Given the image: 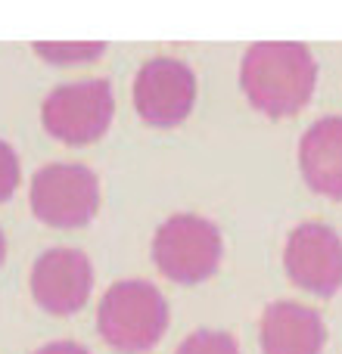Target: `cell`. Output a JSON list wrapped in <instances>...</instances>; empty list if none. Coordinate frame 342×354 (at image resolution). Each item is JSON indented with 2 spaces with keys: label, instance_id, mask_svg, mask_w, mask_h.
Returning a JSON list of instances; mask_svg holds the SVG:
<instances>
[{
  "label": "cell",
  "instance_id": "6da1fadb",
  "mask_svg": "<svg viewBox=\"0 0 342 354\" xmlns=\"http://www.w3.org/2000/svg\"><path fill=\"white\" fill-rule=\"evenodd\" d=\"M240 81L258 112L271 118H287L312 100L318 66L305 44L264 41L246 50Z\"/></svg>",
  "mask_w": 342,
  "mask_h": 354
},
{
  "label": "cell",
  "instance_id": "7a4b0ae2",
  "mask_svg": "<svg viewBox=\"0 0 342 354\" xmlns=\"http://www.w3.org/2000/svg\"><path fill=\"white\" fill-rule=\"evenodd\" d=\"M100 336L122 354H143L156 348L168 326V305L147 280H122L106 289L100 301Z\"/></svg>",
  "mask_w": 342,
  "mask_h": 354
},
{
  "label": "cell",
  "instance_id": "3957f363",
  "mask_svg": "<svg viewBox=\"0 0 342 354\" xmlns=\"http://www.w3.org/2000/svg\"><path fill=\"white\" fill-rule=\"evenodd\" d=\"M153 261L174 283H199L221 264V230L199 214H174L156 230Z\"/></svg>",
  "mask_w": 342,
  "mask_h": 354
},
{
  "label": "cell",
  "instance_id": "277c9868",
  "mask_svg": "<svg viewBox=\"0 0 342 354\" xmlns=\"http://www.w3.org/2000/svg\"><path fill=\"white\" fill-rule=\"evenodd\" d=\"M116 112V97L112 84L106 78L75 81V84H60L47 100H44V128L56 140L69 147H84L106 134Z\"/></svg>",
  "mask_w": 342,
  "mask_h": 354
},
{
  "label": "cell",
  "instance_id": "5b68a950",
  "mask_svg": "<svg viewBox=\"0 0 342 354\" xmlns=\"http://www.w3.org/2000/svg\"><path fill=\"white\" fill-rule=\"evenodd\" d=\"M100 208V180L91 168L53 162L31 177V212L50 227H84Z\"/></svg>",
  "mask_w": 342,
  "mask_h": 354
},
{
  "label": "cell",
  "instance_id": "8992f818",
  "mask_svg": "<svg viewBox=\"0 0 342 354\" xmlns=\"http://www.w3.org/2000/svg\"><path fill=\"white\" fill-rule=\"evenodd\" d=\"M196 103V75L171 56L150 59L137 72L134 106L137 115L156 128H174L190 115Z\"/></svg>",
  "mask_w": 342,
  "mask_h": 354
},
{
  "label": "cell",
  "instance_id": "52a82bcc",
  "mask_svg": "<svg viewBox=\"0 0 342 354\" xmlns=\"http://www.w3.org/2000/svg\"><path fill=\"white\" fill-rule=\"evenodd\" d=\"M289 280L299 289L330 299L342 286V239L327 224H299L287 239L283 252Z\"/></svg>",
  "mask_w": 342,
  "mask_h": 354
},
{
  "label": "cell",
  "instance_id": "ba28073f",
  "mask_svg": "<svg viewBox=\"0 0 342 354\" xmlns=\"http://www.w3.org/2000/svg\"><path fill=\"white\" fill-rule=\"evenodd\" d=\"M91 286V261L78 249H50L31 268V295L50 314H75L84 308Z\"/></svg>",
  "mask_w": 342,
  "mask_h": 354
},
{
  "label": "cell",
  "instance_id": "9c48e42d",
  "mask_svg": "<svg viewBox=\"0 0 342 354\" xmlns=\"http://www.w3.org/2000/svg\"><path fill=\"white\" fill-rule=\"evenodd\" d=\"M327 342L324 320L314 308L296 301H274L262 314L264 354H321Z\"/></svg>",
  "mask_w": 342,
  "mask_h": 354
},
{
  "label": "cell",
  "instance_id": "30bf717a",
  "mask_svg": "<svg viewBox=\"0 0 342 354\" xmlns=\"http://www.w3.org/2000/svg\"><path fill=\"white\" fill-rule=\"evenodd\" d=\"M299 165L314 193L342 199V115H327L305 131L299 143Z\"/></svg>",
  "mask_w": 342,
  "mask_h": 354
},
{
  "label": "cell",
  "instance_id": "8fae6325",
  "mask_svg": "<svg viewBox=\"0 0 342 354\" xmlns=\"http://www.w3.org/2000/svg\"><path fill=\"white\" fill-rule=\"evenodd\" d=\"M177 354H240V345H237V339L227 336V333L199 330L183 339Z\"/></svg>",
  "mask_w": 342,
  "mask_h": 354
},
{
  "label": "cell",
  "instance_id": "7c38bea8",
  "mask_svg": "<svg viewBox=\"0 0 342 354\" xmlns=\"http://www.w3.org/2000/svg\"><path fill=\"white\" fill-rule=\"evenodd\" d=\"M103 44H35V53L47 56V59L60 62V66H69V62H84L93 59V56L103 53Z\"/></svg>",
  "mask_w": 342,
  "mask_h": 354
},
{
  "label": "cell",
  "instance_id": "4fadbf2b",
  "mask_svg": "<svg viewBox=\"0 0 342 354\" xmlns=\"http://www.w3.org/2000/svg\"><path fill=\"white\" fill-rule=\"evenodd\" d=\"M19 187V159L6 140H0V202H6Z\"/></svg>",
  "mask_w": 342,
  "mask_h": 354
},
{
  "label": "cell",
  "instance_id": "5bb4252c",
  "mask_svg": "<svg viewBox=\"0 0 342 354\" xmlns=\"http://www.w3.org/2000/svg\"><path fill=\"white\" fill-rule=\"evenodd\" d=\"M37 354H91V351L78 342H50V345H44Z\"/></svg>",
  "mask_w": 342,
  "mask_h": 354
},
{
  "label": "cell",
  "instance_id": "9a60e30c",
  "mask_svg": "<svg viewBox=\"0 0 342 354\" xmlns=\"http://www.w3.org/2000/svg\"><path fill=\"white\" fill-rule=\"evenodd\" d=\"M3 255H6V243H3V233H0V264H3Z\"/></svg>",
  "mask_w": 342,
  "mask_h": 354
}]
</instances>
